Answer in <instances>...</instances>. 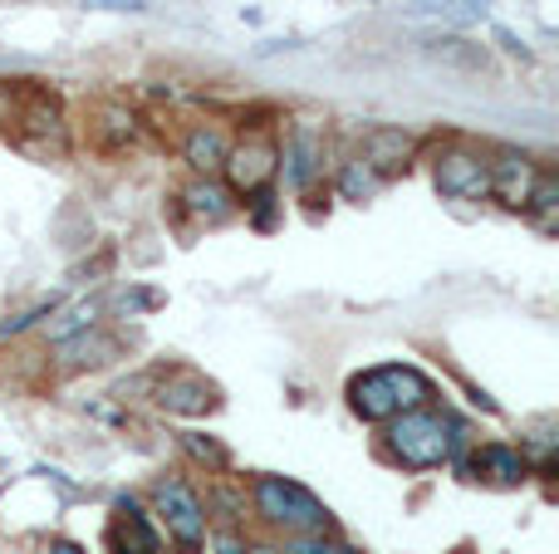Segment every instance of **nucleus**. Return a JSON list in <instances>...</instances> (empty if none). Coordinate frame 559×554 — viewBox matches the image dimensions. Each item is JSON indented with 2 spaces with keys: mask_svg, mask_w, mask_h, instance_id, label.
I'll return each mask as SVG.
<instances>
[{
  "mask_svg": "<svg viewBox=\"0 0 559 554\" xmlns=\"http://www.w3.org/2000/svg\"><path fill=\"white\" fill-rule=\"evenodd\" d=\"M187 447H192V457H202V461H212L216 471L226 467V451L216 447V442H202V437H187Z\"/></svg>",
  "mask_w": 559,
  "mask_h": 554,
  "instance_id": "obj_21",
  "label": "nucleus"
},
{
  "mask_svg": "<svg viewBox=\"0 0 559 554\" xmlns=\"http://www.w3.org/2000/svg\"><path fill=\"white\" fill-rule=\"evenodd\" d=\"M491 0H413L407 20H442V25H476Z\"/></svg>",
  "mask_w": 559,
  "mask_h": 554,
  "instance_id": "obj_13",
  "label": "nucleus"
},
{
  "mask_svg": "<svg viewBox=\"0 0 559 554\" xmlns=\"http://www.w3.org/2000/svg\"><path fill=\"white\" fill-rule=\"evenodd\" d=\"M59 353H64L69 369H98V363H108L118 353V344L98 329H84V334H74V339L59 344Z\"/></svg>",
  "mask_w": 559,
  "mask_h": 554,
  "instance_id": "obj_14",
  "label": "nucleus"
},
{
  "mask_svg": "<svg viewBox=\"0 0 559 554\" xmlns=\"http://www.w3.org/2000/svg\"><path fill=\"white\" fill-rule=\"evenodd\" d=\"M153 501H157V516H163L173 545L182 554H202V545H206V510H202V501H197L182 481H157Z\"/></svg>",
  "mask_w": 559,
  "mask_h": 554,
  "instance_id": "obj_4",
  "label": "nucleus"
},
{
  "mask_svg": "<svg viewBox=\"0 0 559 554\" xmlns=\"http://www.w3.org/2000/svg\"><path fill=\"white\" fill-rule=\"evenodd\" d=\"M98 310H104V304H98V300H79L74 310H64V314H59V324H55V329H49V339H55V344H64V339H74V334L94 329Z\"/></svg>",
  "mask_w": 559,
  "mask_h": 554,
  "instance_id": "obj_18",
  "label": "nucleus"
},
{
  "mask_svg": "<svg viewBox=\"0 0 559 554\" xmlns=\"http://www.w3.org/2000/svg\"><path fill=\"white\" fill-rule=\"evenodd\" d=\"M255 510H261L271 526L295 530V535H324L329 530V510L314 491H305L299 481L285 477H265L255 481Z\"/></svg>",
  "mask_w": 559,
  "mask_h": 554,
  "instance_id": "obj_3",
  "label": "nucleus"
},
{
  "mask_svg": "<svg viewBox=\"0 0 559 554\" xmlns=\"http://www.w3.org/2000/svg\"><path fill=\"white\" fill-rule=\"evenodd\" d=\"M153 304H157V294L133 290V294H123V300H118V310H123V314H138V310H153Z\"/></svg>",
  "mask_w": 559,
  "mask_h": 554,
  "instance_id": "obj_22",
  "label": "nucleus"
},
{
  "mask_svg": "<svg viewBox=\"0 0 559 554\" xmlns=\"http://www.w3.org/2000/svg\"><path fill=\"white\" fill-rule=\"evenodd\" d=\"M437 192L452 196V202H481V196H491V162L481 153H466V147L442 153V162H437Z\"/></svg>",
  "mask_w": 559,
  "mask_h": 554,
  "instance_id": "obj_5",
  "label": "nucleus"
},
{
  "mask_svg": "<svg viewBox=\"0 0 559 554\" xmlns=\"http://www.w3.org/2000/svg\"><path fill=\"white\" fill-rule=\"evenodd\" d=\"M216 550H222V554H241V540H236V535H222V540H216Z\"/></svg>",
  "mask_w": 559,
  "mask_h": 554,
  "instance_id": "obj_23",
  "label": "nucleus"
},
{
  "mask_svg": "<svg viewBox=\"0 0 559 554\" xmlns=\"http://www.w3.org/2000/svg\"><path fill=\"white\" fill-rule=\"evenodd\" d=\"M157 402L177 418H202V412L216 408V388L192 369H173L163 383H157Z\"/></svg>",
  "mask_w": 559,
  "mask_h": 554,
  "instance_id": "obj_7",
  "label": "nucleus"
},
{
  "mask_svg": "<svg viewBox=\"0 0 559 554\" xmlns=\"http://www.w3.org/2000/svg\"><path fill=\"white\" fill-rule=\"evenodd\" d=\"M114 554H163V540H157V530L147 526L143 506L138 501H118V520H114Z\"/></svg>",
  "mask_w": 559,
  "mask_h": 554,
  "instance_id": "obj_9",
  "label": "nucleus"
},
{
  "mask_svg": "<svg viewBox=\"0 0 559 554\" xmlns=\"http://www.w3.org/2000/svg\"><path fill=\"white\" fill-rule=\"evenodd\" d=\"M378 186H383V177H378L364 157H358V162H344V172H338V192H344L348 202H373Z\"/></svg>",
  "mask_w": 559,
  "mask_h": 554,
  "instance_id": "obj_17",
  "label": "nucleus"
},
{
  "mask_svg": "<svg viewBox=\"0 0 559 554\" xmlns=\"http://www.w3.org/2000/svg\"><path fill=\"white\" fill-rule=\"evenodd\" d=\"M285 554H358V550H348V545H329V540H319V535H305L295 550H285Z\"/></svg>",
  "mask_w": 559,
  "mask_h": 554,
  "instance_id": "obj_20",
  "label": "nucleus"
},
{
  "mask_svg": "<svg viewBox=\"0 0 559 554\" xmlns=\"http://www.w3.org/2000/svg\"><path fill=\"white\" fill-rule=\"evenodd\" d=\"M226 153H231V143H226V133L212 123H202L192 137H187V162H192L197 172H216V167L226 162Z\"/></svg>",
  "mask_w": 559,
  "mask_h": 554,
  "instance_id": "obj_15",
  "label": "nucleus"
},
{
  "mask_svg": "<svg viewBox=\"0 0 559 554\" xmlns=\"http://www.w3.org/2000/svg\"><path fill=\"white\" fill-rule=\"evenodd\" d=\"M531 186H535V167H531V157H521V153H501L491 162V192L501 196L506 206H525L531 202Z\"/></svg>",
  "mask_w": 559,
  "mask_h": 554,
  "instance_id": "obj_10",
  "label": "nucleus"
},
{
  "mask_svg": "<svg viewBox=\"0 0 559 554\" xmlns=\"http://www.w3.org/2000/svg\"><path fill=\"white\" fill-rule=\"evenodd\" d=\"M407 153H413V137H407L403 128H373V133L364 137V162L373 167L378 177L407 167Z\"/></svg>",
  "mask_w": 559,
  "mask_h": 554,
  "instance_id": "obj_12",
  "label": "nucleus"
},
{
  "mask_svg": "<svg viewBox=\"0 0 559 554\" xmlns=\"http://www.w3.org/2000/svg\"><path fill=\"white\" fill-rule=\"evenodd\" d=\"M525 206H540V212H555V206H559V177H555V172L535 177L531 202H525Z\"/></svg>",
  "mask_w": 559,
  "mask_h": 554,
  "instance_id": "obj_19",
  "label": "nucleus"
},
{
  "mask_svg": "<svg viewBox=\"0 0 559 554\" xmlns=\"http://www.w3.org/2000/svg\"><path fill=\"white\" fill-rule=\"evenodd\" d=\"M226 177H231V186L236 192H265V186H271V177H275V167H280V153H275V143L271 137H246L241 147H231V153H226Z\"/></svg>",
  "mask_w": 559,
  "mask_h": 554,
  "instance_id": "obj_6",
  "label": "nucleus"
},
{
  "mask_svg": "<svg viewBox=\"0 0 559 554\" xmlns=\"http://www.w3.org/2000/svg\"><path fill=\"white\" fill-rule=\"evenodd\" d=\"M388 451L393 461H403L407 471H432L452 457V418L417 408V412H397L393 432H388Z\"/></svg>",
  "mask_w": 559,
  "mask_h": 554,
  "instance_id": "obj_2",
  "label": "nucleus"
},
{
  "mask_svg": "<svg viewBox=\"0 0 559 554\" xmlns=\"http://www.w3.org/2000/svg\"><path fill=\"white\" fill-rule=\"evenodd\" d=\"M472 471H476V477H486V481H496V486H521V481L531 477V461H525L515 447H501V442H491V447L476 451Z\"/></svg>",
  "mask_w": 559,
  "mask_h": 554,
  "instance_id": "obj_11",
  "label": "nucleus"
},
{
  "mask_svg": "<svg viewBox=\"0 0 559 554\" xmlns=\"http://www.w3.org/2000/svg\"><path fill=\"white\" fill-rule=\"evenodd\" d=\"M319 162H324V137H319L309 123H299L285 143V182L295 186V192H305V186L319 177Z\"/></svg>",
  "mask_w": 559,
  "mask_h": 554,
  "instance_id": "obj_8",
  "label": "nucleus"
},
{
  "mask_svg": "<svg viewBox=\"0 0 559 554\" xmlns=\"http://www.w3.org/2000/svg\"><path fill=\"white\" fill-rule=\"evenodd\" d=\"M182 202H187V212H192L197 221H212V226L226 221V216L236 212V206H231V192H226V186H216V182H192Z\"/></svg>",
  "mask_w": 559,
  "mask_h": 554,
  "instance_id": "obj_16",
  "label": "nucleus"
},
{
  "mask_svg": "<svg viewBox=\"0 0 559 554\" xmlns=\"http://www.w3.org/2000/svg\"><path fill=\"white\" fill-rule=\"evenodd\" d=\"M427 402H432V378L417 373L413 363H388L348 383V408L364 422H393L397 412H417Z\"/></svg>",
  "mask_w": 559,
  "mask_h": 554,
  "instance_id": "obj_1",
  "label": "nucleus"
},
{
  "mask_svg": "<svg viewBox=\"0 0 559 554\" xmlns=\"http://www.w3.org/2000/svg\"><path fill=\"white\" fill-rule=\"evenodd\" d=\"M49 554H84V550L69 545V540H55V545H49Z\"/></svg>",
  "mask_w": 559,
  "mask_h": 554,
  "instance_id": "obj_24",
  "label": "nucleus"
}]
</instances>
